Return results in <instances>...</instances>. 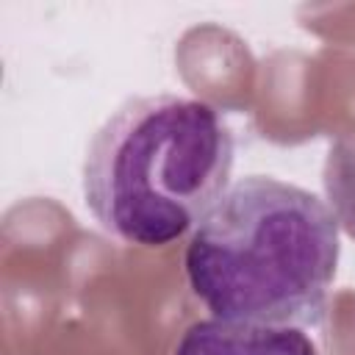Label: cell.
I'll list each match as a JSON object with an SVG mask.
<instances>
[{
	"mask_svg": "<svg viewBox=\"0 0 355 355\" xmlns=\"http://www.w3.org/2000/svg\"><path fill=\"white\" fill-rule=\"evenodd\" d=\"M183 266L216 319L319 324L338 266V222L313 191L250 175L197 225Z\"/></svg>",
	"mask_w": 355,
	"mask_h": 355,
	"instance_id": "1",
	"label": "cell"
},
{
	"mask_svg": "<svg viewBox=\"0 0 355 355\" xmlns=\"http://www.w3.org/2000/svg\"><path fill=\"white\" fill-rule=\"evenodd\" d=\"M233 153V133L211 103L180 94L130 97L89 141L86 208L125 244H172L225 197Z\"/></svg>",
	"mask_w": 355,
	"mask_h": 355,
	"instance_id": "2",
	"label": "cell"
},
{
	"mask_svg": "<svg viewBox=\"0 0 355 355\" xmlns=\"http://www.w3.org/2000/svg\"><path fill=\"white\" fill-rule=\"evenodd\" d=\"M172 355H319L300 327L200 319L186 327Z\"/></svg>",
	"mask_w": 355,
	"mask_h": 355,
	"instance_id": "3",
	"label": "cell"
}]
</instances>
